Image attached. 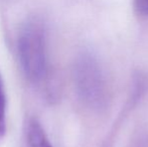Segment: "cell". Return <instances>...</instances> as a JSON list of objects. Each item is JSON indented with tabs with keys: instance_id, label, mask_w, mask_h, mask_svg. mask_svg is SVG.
<instances>
[{
	"instance_id": "obj_1",
	"label": "cell",
	"mask_w": 148,
	"mask_h": 147,
	"mask_svg": "<svg viewBox=\"0 0 148 147\" xmlns=\"http://www.w3.org/2000/svg\"><path fill=\"white\" fill-rule=\"evenodd\" d=\"M18 55L25 76L31 82H39L47 72L45 31L40 23L29 22L18 37Z\"/></svg>"
},
{
	"instance_id": "obj_2",
	"label": "cell",
	"mask_w": 148,
	"mask_h": 147,
	"mask_svg": "<svg viewBox=\"0 0 148 147\" xmlns=\"http://www.w3.org/2000/svg\"><path fill=\"white\" fill-rule=\"evenodd\" d=\"M79 86L84 98L97 107L106 100L105 84L101 72L93 59H84L79 70Z\"/></svg>"
},
{
	"instance_id": "obj_3",
	"label": "cell",
	"mask_w": 148,
	"mask_h": 147,
	"mask_svg": "<svg viewBox=\"0 0 148 147\" xmlns=\"http://www.w3.org/2000/svg\"><path fill=\"white\" fill-rule=\"evenodd\" d=\"M26 142L27 147H53L42 126L35 119L30 120L27 124Z\"/></svg>"
},
{
	"instance_id": "obj_4",
	"label": "cell",
	"mask_w": 148,
	"mask_h": 147,
	"mask_svg": "<svg viewBox=\"0 0 148 147\" xmlns=\"http://www.w3.org/2000/svg\"><path fill=\"white\" fill-rule=\"evenodd\" d=\"M6 131V95L3 80L0 75V136Z\"/></svg>"
},
{
	"instance_id": "obj_5",
	"label": "cell",
	"mask_w": 148,
	"mask_h": 147,
	"mask_svg": "<svg viewBox=\"0 0 148 147\" xmlns=\"http://www.w3.org/2000/svg\"><path fill=\"white\" fill-rule=\"evenodd\" d=\"M136 12L141 16H148V0H134Z\"/></svg>"
}]
</instances>
